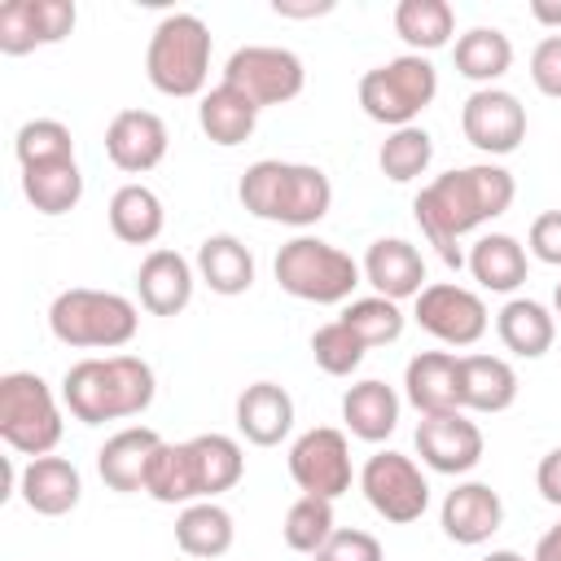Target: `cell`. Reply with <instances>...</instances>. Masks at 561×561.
Returning a JSON list of instances; mask_svg holds the SVG:
<instances>
[{"label": "cell", "mask_w": 561, "mask_h": 561, "mask_svg": "<svg viewBox=\"0 0 561 561\" xmlns=\"http://www.w3.org/2000/svg\"><path fill=\"white\" fill-rule=\"evenodd\" d=\"M517 197V180L508 167L500 162H473V167H456L434 175L416 197H412V215L421 237L438 250V259L447 267H465V250L460 241L469 232H478L482 224L500 219Z\"/></svg>", "instance_id": "cell-1"}, {"label": "cell", "mask_w": 561, "mask_h": 561, "mask_svg": "<svg viewBox=\"0 0 561 561\" xmlns=\"http://www.w3.org/2000/svg\"><path fill=\"white\" fill-rule=\"evenodd\" d=\"M158 394V377L140 355H88L66 368L61 377V403L83 425L127 421L149 412Z\"/></svg>", "instance_id": "cell-2"}, {"label": "cell", "mask_w": 561, "mask_h": 561, "mask_svg": "<svg viewBox=\"0 0 561 561\" xmlns=\"http://www.w3.org/2000/svg\"><path fill=\"white\" fill-rule=\"evenodd\" d=\"M241 206L263 219V224H285V228H311L329 215L333 206V184L320 167L311 162H280V158H259L245 167L237 184Z\"/></svg>", "instance_id": "cell-3"}, {"label": "cell", "mask_w": 561, "mask_h": 561, "mask_svg": "<svg viewBox=\"0 0 561 561\" xmlns=\"http://www.w3.org/2000/svg\"><path fill=\"white\" fill-rule=\"evenodd\" d=\"M48 329L61 346L75 351H118L136 337L140 329V311L131 298L114 294V289H61L48 307Z\"/></svg>", "instance_id": "cell-4"}, {"label": "cell", "mask_w": 561, "mask_h": 561, "mask_svg": "<svg viewBox=\"0 0 561 561\" xmlns=\"http://www.w3.org/2000/svg\"><path fill=\"white\" fill-rule=\"evenodd\" d=\"M210 26L197 13H167L145 48V75L162 96H202L210 79Z\"/></svg>", "instance_id": "cell-5"}, {"label": "cell", "mask_w": 561, "mask_h": 561, "mask_svg": "<svg viewBox=\"0 0 561 561\" xmlns=\"http://www.w3.org/2000/svg\"><path fill=\"white\" fill-rule=\"evenodd\" d=\"M272 272H276V285H280L289 298L316 302V307L351 302L355 285L364 280V267H359L346 250H337V245H329V241H320V237H307V232L294 237V241H285V245L276 250Z\"/></svg>", "instance_id": "cell-6"}, {"label": "cell", "mask_w": 561, "mask_h": 561, "mask_svg": "<svg viewBox=\"0 0 561 561\" xmlns=\"http://www.w3.org/2000/svg\"><path fill=\"white\" fill-rule=\"evenodd\" d=\"M438 96V70L430 57L421 53H403V57H390L373 70H364L359 79V105L373 123L381 127H412L430 101Z\"/></svg>", "instance_id": "cell-7"}, {"label": "cell", "mask_w": 561, "mask_h": 561, "mask_svg": "<svg viewBox=\"0 0 561 561\" xmlns=\"http://www.w3.org/2000/svg\"><path fill=\"white\" fill-rule=\"evenodd\" d=\"M0 438L18 456H53L61 443V403L39 373H4L0 377Z\"/></svg>", "instance_id": "cell-8"}, {"label": "cell", "mask_w": 561, "mask_h": 561, "mask_svg": "<svg viewBox=\"0 0 561 561\" xmlns=\"http://www.w3.org/2000/svg\"><path fill=\"white\" fill-rule=\"evenodd\" d=\"M224 83L237 88V92H245L259 110H267V105H289L302 92L307 70H302V57L289 53V48L245 44V48H237L224 61Z\"/></svg>", "instance_id": "cell-9"}, {"label": "cell", "mask_w": 561, "mask_h": 561, "mask_svg": "<svg viewBox=\"0 0 561 561\" xmlns=\"http://www.w3.org/2000/svg\"><path fill=\"white\" fill-rule=\"evenodd\" d=\"M359 491L373 504V513L394 526H408V522L425 517V508H430V482H425L421 465L403 451L368 456L359 469Z\"/></svg>", "instance_id": "cell-10"}, {"label": "cell", "mask_w": 561, "mask_h": 561, "mask_svg": "<svg viewBox=\"0 0 561 561\" xmlns=\"http://www.w3.org/2000/svg\"><path fill=\"white\" fill-rule=\"evenodd\" d=\"M412 320L443 346H478L491 316H486V302L456 285V280H434L416 294V307H412Z\"/></svg>", "instance_id": "cell-11"}, {"label": "cell", "mask_w": 561, "mask_h": 561, "mask_svg": "<svg viewBox=\"0 0 561 561\" xmlns=\"http://www.w3.org/2000/svg\"><path fill=\"white\" fill-rule=\"evenodd\" d=\"M289 478L298 482L302 495H320V500L346 495L355 482L346 434L333 425H316V430L298 434L289 447Z\"/></svg>", "instance_id": "cell-12"}, {"label": "cell", "mask_w": 561, "mask_h": 561, "mask_svg": "<svg viewBox=\"0 0 561 561\" xmlns=\"http://www.w3.org/2000/svg\"><path fill=\"white\" fill-rule=\"evenodd\" d=\"M465 140L486 158H508L526 140V105L504 88H473L460 105Z\"/></svg>", "instance_id": "cell-13"}, {"label": "cell", "mask_w": 561, "mask_h": 561, "mask_svg": "<svg viewBox=\"0 0 561 561\" xmlns=\"http://www.w3.org/2000/svg\"><path fill=\"white\" fill-rule=\"evenodd\" d=\"M75 0H4L0 4V53L26 57L44 44H61L75 31Z\"/></svg>", "instance_id": "cell-14"}, {"label": "cell", "mask_w": 561, "mask_h": 561, "mask_svg": "<svg viewBox=\"0 0 561 561\" xmlns=\"http://www.w3.org/2000/svg\"><path fill=\"white\" fill-rule=\"evenodd\" d=\"M416 451H421V465H430L434 473L460 478L482 460L486 438H482L478 421H469L465 412H443V416H421Z\"/></svg>", "instance_id": "cell-15"}, {"label": "cell", "mask_w": 561, "mask_h": 561, "mask_svg": "<svg viewBox=\"0 0 561 561\" xmlns=\"http://www.w3.org/2000/svg\"><path fill=\"white\" fill-rule=\"evenodd\" d=\"M167 123L153 110H118L105 127V153L123 175H145L167 158Z\"/></svg>", "instance_id": "cell-16"}, {"label": "cell", "mask_w": 561, "mask_h": 561, "mask_svg": "<svg viewBox=\"0 0 561 561\" xmlns=\"http://www.w3.org/2000/svg\"><path fill=\"white\" fill-rule=\"evenodd\" d=\"M438 522H443V535H447L451 543L478 548V543H486V539L504 526V500H500V491L486 486V482H456V486L443 495Z\"/></svg>", "instance_id": "cell-17"}, {"label": "cell", "mask_w": 561, "mask_h": 561, "mask_svg": "<svg viewBox=\"0 0 561 561\" xmlns=\"http://www.w3.org/2000/svg\"><path fill=\"white\" fill-rule=\"evenodd\" d=\"M193 285H197V267L167 245L149 250L136 267V294L149 316H180L193 302Z\"/></svg>", "instance_id": "cell-18"}, {"label": "cell", "mask_w": 561, "mask_h": 561, "mask_svg": "<svg viewBox=\"0 0 561 561\" xmlns=\"http://www.w3.org/2000/svg\"><path fill=\"white\" fill-rule=\"evenodd\" d=\"M403 394L421 416L465 412L460 403V355L456 351H421L403 368Z\"/></svg>", "instance_id": "cell-19"}, {"label": "cell", "mask_w": 561, "mask_h": 561, "mask_svg": "<svg viewBox=\"0 0 561 561\" xmlns=\"http://www.w3.org/2000/svg\"><path fill=\"white\" fill-rule=\"evenodd\" d=\"M359 267H364V280L373 285V294H381L390 302L416 298L425 289V259L403 237H377Z\"/></svg>", "instance_id": "cell-20"}, {"label": "cell", "mask_w": 561, "mask_h": 561, "mask_svg": "<svg viewBox=\"0 0 561 561\" xmlns=\"http://www.w3.org/2000/svg\"><path fill=\"white\" fill-rule=\"evenodd\" d=\"M162 447V434L149 430V425H127L118 434H110L96 451V473L110 491L118 495H136L145 491V473H149V460L153 451Z\"/></svg>", "instance_id": "cell-21"}, {"label": "cell", "mask_w": 561, "mask_h": 561, "mask_svg": "<svg viewBox=\"0 0 561 561\" xmlns=\"http://www.w3.org/2000/svg\"><path fill=\"white\" fill-rule=\"evenodd\" d=\"M18 495L39 517H66L83 500V478L66 456H35L18 473Z\"/></svg>", "instance_id": "cell-22"}, {"label": "cell", "mask_w": 561, "mask_h": 561, "mask_svg": "<svg viewBox=\"0 0 561 561\" xmlns=\"http://www.w3.org/2000/svg\"><path fill=\"white\" fill-rule=\"evenodd\" d=\"M232 416H237V434H241L245 443H254V447H276V443H285L289 430H294V399H289V390L276 386V381H254V386H245V390L237 394Z\"/></svg>", "instance_id": "cell-23"}, {"label": "cell", "mask_w": 561, "mask_h": 561, "mask_svg": "<svg viewBox=\"0 0 561 561\" xmlns=\"http://www.w3.org/2000/svg\"><path fill=\"white\" fill-rule=\"evenodd\" d=\"M259 114H263V110H259L245 92L228 88L224 79H219L215 88H206L202 101H197V127H202V136H206L210 145H219V149L245 145V140L254 136V127H259Z\"/></svg>", "instance_id": "cell-24"}, {"label": "cell", "mask_w": 561, "mask_h": 561, "mask_svg": "<svg viewBox=\"0 0 561 561\" xmlns=\"http://www.w3.org/2000/svg\"><path fill=\"white\" fill-rule=\"evenodd\" d=\"M197 280L210 289V294H224V298H237L254 285V254L241 237L232 232H210L202 245H197Z\"/></svg>", "instance_id": "cell-25"}, {"label": "cell", "mask_w": 561, "mask_h": 561, "mask_svg": "<svg viewBox=\"0 0 561 561\" xmlns=\"http://www.w3.org/2000/svg\"><path fill=\"white\" fill-rule=\"evenodd\" d=\"M465 412H508L517 403V373L504 355H460Z\"/></svg>", "instance_id": "cell-26"}, {"label": "cell", "mask_w": 561, "mask_h": 561, "mask_svg": "<svg viewBox=\"0 0 561 561\" xmlns=\"http://www.w3.org/2000/svg\"><path fill=\"white\" fill-rule=\"evenodd\" d=\"M495 333L508 355L517 359H543L557 342V316L535 298H508L495 316Z\"/></svg>", "instance_id": "cell-27"}, {"label": "cell", "mask_w": 561, "mask_h": 561, "mask_svg": "<svg viewBox=\"0 0 561 561\" xmlns=\"http://www.w3.org/2000/svg\"><path fill=\"white\" fill-rule=\"evenodd\" d=\"M342 421L359 443H386L399 425V394L394 386L364 377L355 386H346L342 394Z\"/></svg>", "instance_id": "cell-28"}, {"label": "cell", "mask_w": 561, "mask_h": 561, "mask_svg": "<svg viewBox=\"0 0 561 561\" xmlns=\"http://www.w3.org/2000/svg\"><path fill=\"white\" fill-rule=\"evenodd\" d=\"M145 495L158 500V504H197L206 500L202 495V473H197V456H193V443H167L153 451L149 460V473H145Z\"/></svg>", "instance_id": "cell-29"}, {"label": "cell", "mask_w": 561, "mask_h": 561, "mask_svg": "<svg viewBox=\"0 0 561 561\" xmlns=\"http://www.w3.org/2000/svg\"><path fill=\"white\" fill-rule=\"evenodd\" d=\"M237 539V526H232V513L215 500H197V504H184L180 517H175V543L184 557L193 561H219Z\"/></svg>", "instance_id": "cell-30"}, {"label": "cell", "mask_w": 561, "mask_h": 561, "mask_svg": "<svg viewBox=\"0 0 561 561\" xmlns=\"http://www.w3.org/2000/svg\"><path fill=\"white\" fill-rule=\"evenodd\" d=\"M465 267L473 272V280L491 294H513L522 280H526V245L508 232H482L469 254H465Z\"/></svg>", "instance_id": "cell-31"}, {"label": "cell", "mask_w": 561, "mask_h": 561, "mask_svg": "<svg viewBox=\"0 0 561 561\" xmlns=\"http://www.w3.org/2000/svg\"><path fill=\"white\" fill-rule=\"evenodd\" d=\"M162 228H167V210H162V197L149 184L131 180V184L114 188V197H110V232L118 241L153 245L162 237Z\"/></svg>", "instance_id": "cell-32"}, {"label": "cell", "mask_w": 561, "mask_h": 561, "mask_svg": "<svg viewBox=\"0 0 561 561\" xmlns=\"http://www.w3.org/2000/svg\"><path fill=\"white\" fill-rule=\"evenodd\" d=\"M451 61L469 83L495 88V79H504L513 66V39L500 26H469L465 35H456Z\"/></svg>", "instance_id": "cell-33"}, {"label": "cell", "mask_w": 561, "mask_h": 561, "mask_svg": "<svg viewBox=\"0 0 561 561\" xmlns=\"http://www.w3.org/2000/svg\"><path fill=\"white\" fill-rule=\"evenodd\" d=\"M22 197L39 210V215H70L83 202V171L75 158L61 162H39V167H22Z\"/></svg>", "instance_id": "cell-34"}, {"label": "cell", "mask_w": 561, "mask_h": 561, "mask_svg": "<svg viewBox=\"0 0 561 561\" xmlns=\"http://www.w3.org/2000/svg\"><path fill=\"white\" fill-rule=\"evenodd\" d=\"M394 35L408 53H438L456 35V9L447 0H399L394 4Z\"/></svg>", "instance_id": "cell-35"}, {"label": "cell", "mask_w": 561, "mask_h": 561, "mask_svg": "<svg viewBox=\"0 0 561 561\" xmlns=\"http://www.w3.org/2000/svg\"><path fill=\"white\" fill-rule=\"evenodd\" d=\"M193 456H197V473H202V495L215 500L224 491H232L245 478V451L237 438L228 434H193Z\"/></svg>", "instance_id": "cell-36"}, {"label": "cell", "mask_w": 561, "mask_h": 561, "mask_svg": "<svg viewBox=\"0 0 561 561\" xmlns=\"http://www.w3.org/2000/svg\"><path fill=\"white\" fill-rule=\"evenodd\" d=\"M430 162H434V140H430V131H425L421 123L394 127V131L381 140V149H377V167H381V175L394 180V184H412L416 175L430 171Z\"/></svg>", "instance_id": "cell-37"}, {"label": "cell", "mask_w": 561, "mask_h": 561, "mask_svg": "<svg viewBox=\"0 0 561 561\" xmlns=\"http://www.w3.org/2000/svg\"><path fill=\"white\" fill-rule=\"evenodd\" d=\"M337 320H342L368 351H373V346H390V342L403 337V311H399V302H390V298H381V294L351 298Z\"/></svg>", "instance_id": "cell-38"}, {"label": "cell", "mask_w": 561, "mask_h": 561, "mask_svg": "<svg viewBox=\"0 0 561 561\" xmlns=\"http://www.w3.org/2000/svg\"><path fill=\"white\" fill-rule=\"evenodd\" d=\"M333 530H337L333 526V500H320V495H298L285 513V526H280L285 548H294L302 557H316Z\"/></svg>", "instance_id": "cell-39"}, {"label": "cell", "mask_w": 561, "mask_h": 561, "mask_svg": "<svg viewBox=\"0 0 561 561\" xmlns=\"http://www.w3.org/2000/svg\"><path fill=\"white\" fill-rule=\"evenodd\" d=\"M13 153H18V167L61 162V158H75V136L61 118H31V123L18 127Z\"/></svg>", "instance_id": "cell-40"}, {"label": "cell", "mask_w": 561, "mask_h": 561, "mask_svg": "<svg viewBox=\"0 0 561 561\" xmlns=\"http://www.w3.org/2000/svg\"><path fill=\"white\" fill-rule=\"evenodd\" d=\"M364 355H368V346H364L342 320H329V324H320V329L311 333V359H316L320 373H329V377H351V373L364 364Z\"/></svg>", "instance_id": "cell-41"}, {"label": "cell", "mask_w": 561, "mask_h": 561, "mask_svg": "<svg viewBox=\"0 0 561 561\" xmlns=\"http://www.w3.org/2000/svg\"><path fill=\"white\" fill-rule=\"evenodd\" d=\"M316 561H386L381 539L359 530V526H337L329 535V543L316 552Z\"/></svg>", "instance_id": "cell-42"}, {"label": "cell", "mask_w": 561, "mask_h": 561, "mask_svg": "<svg viewBox=\"0 0 561 561\" xmlns=\"http://www.w3.org/2000/svg\"><path fill=\"white\" fill-rule=\"evenodd\" d=\"M530 83L543 96L561 101V35H543L535 44V53H530Z\"/></svg>", "instance_id": "cell-43"}, {"label": "cell", "mask_w": 561, "mask_h": 561, "mask_svg": "<svg viewBox=\"0 0 561 561\" xmlns=\"http://www.w3.org/2000/svg\"><path fill=\"white\" fill-rule=\"evenodd\" d=\"M526 250L548 263V267H561V210H543L530 219V232H526Z\"/></svg>", "instance_id": "cell-44"}, {"label": "cell", "mask_w": 561, "mask_h": 561, "mask_svg": "<svg viewBox=\"0 0 561 561\" xmlns=\"http://www.w3.org/2000/svg\"><path fill=\"white\" fill-rule=\"evenodd\" d=\"M535 486H539V495H543L552 508H561V447H552V451L539 456Z\"/></svg>", "instance_id": "cell-45"}, {"label": "cell", "mask_w": 561, "mask_h": 561, "mask_svg": "<svg viewBox=\"0 0 561 561\" xmlns=\"http://www.w3.org/2000/svg\"><path fill=\"white\" fill-rule=\"evenodd\" d=\"M272 13H276V18H298V22H307V18L333 13V0H272Z\"/></svg>", "instance_id": "cell-46"}, {"label": "cell", "mask_w": 561, "mask_h": 561, "mask_svg": "<svg viewBox=\"0 0 561 561\" xmlns=\"http://www.w3.org/2000/svg\"><path fill=\"white\" fill-rule=\"evenodd\" d=\"M530 18L552 35H561V0H530Z\"/></svg>", "instance_id": "cell-47"}, {"label": "cell", "mask_w": 561, "mask_h": 561, "mask_svg": "<svg viewBox=\"0 0 561 561\" xmlns=\"http://www.w3.org/2000/svg\"><path fill=\"white\" fill-rule=\"evenodd\" d=\"M530 561H561V522H557V526H548V530L539 535V543H535Z\"/></svg>", "instance_id": "cell-48"}, {"label": "cell", "mask_w": 561, "mask_h": 561, "mask_svg": "<svg viewBox=\"0 0 561 561\" xmlns=\"http://www.w3.org/2000/svg\"><path fill=\"white\" fill-rule=\"evenodd\" d=\"M482 561H526L522 552H513V548H495V552H486Z\"/></svg>", "instance_id": "cell-49"}, {"label": "cell", "mask_w": 561, "mask_h": 561, "mask_svg": "<svg viewBox=\"0 0 561 561\" xmlns=\"http://www.w3.org/2000/svg\"><path fill=\"white\" fill-rule=\"evenodd\" d=\"M552 316L561 320V280H557V289H552Z\"/></svg>", "instance_id": "cell-50"}]
</instances>
